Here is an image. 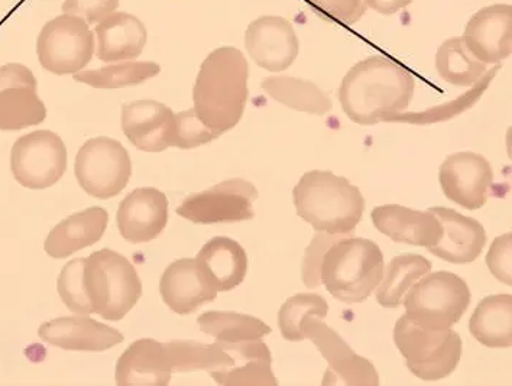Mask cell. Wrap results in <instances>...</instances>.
Returning a JSON list of instances; mask_svg holds the SVG:
<instances>
[{"mask_svg":"<svg viewBox=\"0 0 512 386\" xmlns=\"http://www.w3.org/2000/svg\"><path fill=\"white\" fill-rule=\"evenodd\" d=\"M298 217L316 232L353 236L364 216L365 199L345 177L330 171H309L293 190Z\"/></svg>","mask_w":512,"mask_h":386,"instance_id":"cell-3","label":"cell"},{"mask_svg":"<svg viewBox=\"0 0 512 386\" xmlns=\"http://www.w3.org/2000/svg\"><path fill=\"white\" fill-rule=\"evenodd\" d=\"M433 264L416 253L398 255L391 259L377 287V301L384 308H397L403 304L405 294L424 275L432 271Z\"/></svg>","mask_w":512,"mask_h":386,"instance_id":"cell-29","label":"cell"},{"mask_svg":"<svg viewBox=\"0 0 512 386\" xmlns=\"http://www.w3.org/2000/svg\"><path fill=\"white\" fill-rule=\"evenodd\" d=\"M196 262L209 284L222 293L239 287L248 272L245 249L230 238H213L204 243Z\"/></svg>","mask_w":512,"mask_h":386,"instance_id":"cell-26","label":"cell"},{"mask_svg":"<svg viewBox=\"0 0 512 386\" xmlns=\"http://www.w3.org/2000/svg\"><path fill=\"white\" fill-rule=\"evenodd\" d=\"M95 51V34L79 16H57L38 35V60L45 70L57 76L79 73L92 61Z\"/></svg>","mask_w":512,"mask_h":386,"instance_id":"cell-8","label":"cell"},{"mask_svg":"<svg viewBox=\"0 0 512 386\" xmlns=\"http://www.w3.org/2000/svg\"><path fill=\"white\" fill-rule=\"evenodd\" d=\"M439 180L447 199L463 209L478 210L489 199L494 171L484 155L463 151L446 158L440 167Z\"/></svg>","mask_w":512,"mask_h":386,"instance_id":"cell-14","label":"cell"},{"mask_svg":"<svg viewBox=\"0 0 512 386\" xmlns=\"http://www.w3.org/2000/svg\"><path fill=\"white\" fill-rule=\"evenodd\" d=\"M245 47L252 60L264 70L280 73L293 66L300 41L293 24L283 16H259L245 32Z\"/></svg>","mask_w":512,"mask_h":386,"instance_id":"cell-15","label":"cell"},{"mask_svg":"<svg viewBox=\"0 0 512 386\" xmlns=\"http://www.w3.org/2000/svg\"><path fill=\"white\" fill-rule=\"evenodd\" d=\"M405 316L427 330L452 329L471 304V290L452 272L421 277L405 294Z\"/></svg>","mask_w":512,"mask_h":386,"instance_id":"cell-7","label":"cell"},{"mask_svg":"<svg viewBox=\"0 0 512 386\" xmlns=\"http://www.w3.org/2000/svg\"><path fill=\"white\" fill-rule=\"evenodd\" d=\"M511 249L512 235L507 233V235L494 240L488 255H486V264H488L489 271L497 280L510 285V287L512 285Z\"/></svg>","mask_w":512,"mask_h":386,"instance_id":"cell-42","label":"cell"},{"mask_svg":"<svg viewBox=\"0 0 512 386\" xmlns=\"http://www.w3.org/2000/svg\"><path fill=\"white\" fill-rule=\"evenodd\" d=\"M233 355V365L210 376L223 386H278L272 372V356L268 346L259 340L226 343Z\"/></svg>","mask_w":512,"mask_h":386,"instance_id":"cell-27","label":"cell"},{"mask_svg":"<svg viewBox=\"0 0 512 386\" xmlns=\"http://www.w3.org/2000/svg\"><path fill=\"white\" fill-rule=\"evenodd\" d=\"M372 222L379 232L395 243L423 246L429 249L442 236V225L430 212L408 209L398 204L378 206L372 210Z\"/></svg>","mask_w":512,"mask_h":386,"instance_id":"cell-22","label":"cell"},{"mask_svg":"<svg viewBox=\"0 0 512 386\" xmlns=\"http://www.w3.org/2000/svg\"><path fill=\"white\" fill-rule=\"evenodd\" d=\"M329 313V304L317 294H297L288 298L278 313V326L281 334L288 342H301L304 340L301 326L306 317L316 316L326 319Z\"/></svg>","mask_w":512,"mask_h":386,"instance_id":"cell-36","label":"cell"},{"mask_svg":"<svg viewBox=\"0 0 512 386\" xmlns=\"http://www.w3.org/2000/svg\"><path fill=\"white\" fill-rule=\"evenodd\" d=\"M346 238L343 235H329V233L317 232L311 240L309 248L306 249L303 259V268H301V277L306 287L316 288L319 287L320 282V265H322V259L324 252L327 251L330 245L336 242V240Z\"/></svg>","mask_w":512,"mask_h":386,"instance_id":"cell-40","label":"cell"},{"mask_svg":"<svg viewBox=\"0 0 512 386\" xmlns=\"http://www.w3.org/2000/svg\"><path fill=\"white\" fill-rule=\"evenodd\" d=\"M160 73V64L152 61H123L97 70H81L74 74V80L93 89L110 90L138 86Z\"/></svg>","mask_w":512,"mask_h":386,"instance_id":"cell-34","label":"cell"},{"mask_svg":"<svg viewBox=\"0 0 512 386\" xmlns=\"http://www.w3.org/2000/svg\"><path fill=\"white\" fill-rule=\"evenodd\" d=\"M416 90L413 73L398 61L375 55L355 64L339 89L340 105L352 122L377 125L385 116L403 113Z\"/></svg>","mask_w":512,"mask_h":386,"instance_id":"cell-1","label":"cell"},{"mask_svg":"<svg viewBox=\"0 0 512 386\" xmlns=\"http://www.w3.org/2000/svg\"><path fill=\"white\" fill-rule=\"evenodd\" d=\"M84 265H86V258L73 259L64 265L58 277L57 288L68 310L80 316H89L93 310L84 288Z\"/></svg>","mask_w":512,"mask_h":386,"instance_id":"cell-37","label":"cell"},{"mask_svg":"<svg viewBox=\"0 0 512 386\" xmlns=\"http://www.w3.org/2000/svg\"><path fill=\"white\" fill-rule=\"evenodd\" d=\"M174 373L222 371L233 365V355L226 343L204 345L191 340H174L164 343Z\"/></svg>","mask_w":512,"mask_h":386,"instance_id":"cell-31","label":"cell"},{"mask_svg":"<svg viewBox=\"0 0 512 386\" xmlns=\"http://www.w3.org/2000/svg\"><path fill=\"white\" fill-rule=\"evenodd\" d=\"M249 66L235 47H220L204 58L193 89L194 112L223 135L241 122L248 102Z\"/></svg>","mask_w":512,"mask_h":386,"instance_id":"cell-2","label":"cell"},{"mask_svg":"<svg viewBox=\"0 0 512 386\" xmlns=\"http://www.w3.org/2000/svg\"><path fill=\"white\" fill-rule=\"evenodd\" d=\"M200 330L209 334L216 342L241 343L259 340L272 332L270 326L248 314L230 311H207L197 319Z\"/></svg>","mask_w":512,"mask_h":386,"instance_id":"cell-33","label":"cell"},{"mask_svg":"<svg viewBox=\"0 0 512 386\" xmlns=\"http://www.w3.org/2000/svg\"><path fill=\"white\" fill-rule=\"evenodd\" d=\"M108 222L109 214L102 207L73 214L51 230L44 243L45 252L51 258L64 259L89 248L103 238Z\"/></svg>","mask_w":512,"mask_h":386,"instance_id":"cell-25","label":"cell"},{"mask_svg":"<svg viewBox=\"0 0 512 386\" xmlns=\"http://www.w3.org/2000/svg\"><path fill=\"white\" fill-rule=\"evenodd\" d=\"M118 229L129 243H148L164 232L168 223V200L154 187L136 188L119 204Z\"/></svg>","mask_w":512,"mask_h":386,"instance_id":"cell-17","label":"cell"},{"mask_svg":"<svg viewBox=\"0 0 512 386\" xmlns=\"http://www.w3.org/2000/svg\"><path fill=\"white\" fill-rule=\"evenodd\" d=\"M121 0H64V14L79 16L86 24L97 25L119 8Z\"/></svg>","mask_w":512,"mask_h":386,"instance_id":"cell-41","label":"cell"},{"mask_svg":"<svg viewBox=\"0 0 512 386\" xmlns=\"http://www.w3.org/2000/svg\"><path fill=\"white\" fill-rule=\"evenodd\" d=\"M366 6L381 15H394L407 8L413 0H365Z\"/></svg>","mask_w":512,"mask_h":386,"instance_id":"cell-43","label":"cell"},{"mask_svg":"<svg viewBox=\"0 0 512 386\" xmlns=\"http://www.w3.org/2000/svg\"><path fill=\"white\" fill-rule=\"evenodd\" d=\"M258 190L242 178H232L216 184L203 193L191 194L178 206V216L196 225L236 223L255 217L254 201Z\"/></svg>","mask_w":512,"mask_h":386,"instance_id":"cell-12","label":"cell"},{"mask_svg":"<svg viewBox=\"0 0 512 386\" xmlns=\"http://www.w3.org/2000/svg\"><path fill=\"white\" fill-rule=\"evenodd\" d=\"M45 118L47 107L38 96L34 73L24 64L0 67V131H21Z\"/></svg>","mask_w":512,"mask_h":386,"instance_id":"cell-13","label":"cell"},{"mask_svg":"<svg viewBox=\"0 0 512 386\" xmlns=\"http://www.w3.org/2000/svg\"><path fill=\"white\" fill-rule=\"evenodd\" d=\"M429 212L442 225V236L429 248L434 256L458 265L471 264L479 258L486 245V232L478 220L446 207H432Z\"/></svg>","mask_w":512,"mask_h":386,"instance_id":"cell-19","label":"cell"},{"mask_svg":"<svg viewBox=\"0 0 512 386\" xmlns=\"http://www.w3.org/2000/svg\"><path fill=\"white\" fill-rule=\"evenodd\" d=\"M463 41L479 61L498 64L512 54V6L491 5L469 19Z\"/></svg>","mask_w":512,"mask_h":386,"instance_id":"cell-16","label":"cell"},{"mask_svg":"<svg viewBox=\"0 0 512 386\" xmlns=\"http://www.w3.org/2000/svg\"><path fill=\"white\" fill-rule=\"evenodd\" d=\"M499 66L491 68L486 71L485 76L482 77L478 83L473 84L472 90L453 102L446 103V105L432 107V109L424 110L421 113H394V115L385 116L384 122H405V123H416V125H427V123L443 122L450 118H456L460 113L468 110L469 107L475 105L478 102L479 97L482 93L488 89L495 74L498 73Z\"/></svg>","mask_w":512,"mask_h":386,"instance_id":"cell-35","label":"cell"},{"mask_svg":"<svg viewBox=\"0 0 512 386\" xmlns=\"http://www.w3.org/2000/svg\"><path fill=\"white\" fill-rule=\"evenodd\" d=\"M394 343L407 368L423 381H440L452 375L462 358V339L452 329L427 330L401 317L394 327Z\"/></svg>","mask_w":512,"mask_h":386,"instance_id":"cell-6","label":"cell"},{"mask_svg":"<svg viewBox=\"0 0 512 386\" xmlns=\"http://www.w3.org/2000/svg\"><path fill=\"white\" fill-rule=\"evenodd\" d=\"M11 170L25 188L44 190L57 184L67 170V148L51 131L21 136L11 152Z\"/></svg>","mask_w":512,"mask_h":386,"instance_id":"cell-10","label":"cell"},{"mask_svg":"<svg viewBox=\"0 0 512 386\" xmlns=\"http://www.w3.org/2000/svg\"><path fill=\"white\" fill-rule=\"evenodd\" d=\"M469 329L481 345L492 349L512 346L511 294L489 295L473 311Z\"/></svg>","mask_w":512,"mask_h":386,"instance_id":"cell-28","label":"cell"},{"mask_svg":"<svg viewBox=\"0 0 512 386\" xmlns=\"http://www.w3.org/2000/svg\"><path fill=\"white\" fill-rule=\"evenodd\" d=\"M95 37L97 58L105 63H121L144 53L148 31L135 15L113 12L96 25Z\"/></svg>","mask_w":512,"mask_h":386,"instance_id":"cell-23","label":"cell"},{"mask_svg":"<svg viewBox=\"0 0 512 386\" xmlns=\"http://www.w3.org/2000/svg\"><path fill=\"white\" fill-rule=\"evenodd\" d=\"M171 375L167 350L154 339L136 340L116 363L119 386H167Z\"/></svg>","mask_w":512,"mask_h":386,"instance_id":"cell-24","label":"cell"},{"mask_svg":"<svg viewBox=\"0 0 512 386\" xmlns=\"http://www.w3.org/2000/svg\"><path fill=\"white\" fill-rule=\"evenodd\" d=\"M322 320L309 316L301 326L304 340H311L329 363L322 385L378 386L379 375L375 366L368 359L356 355L339 333Z\"/></svg>","mask_w":512,"mask_h":386,"instance_id":"cell-11","label":"cell"},{"mask_svg":"<svg viewBox=\"0 0 512 386\" xmlns=\"http://www.w3.org/2000/svg\"><path fill=\"white\" fill-rule=\"evenodd\" d=\"M436 70L446 83L469 87L485 76L486 64L471 53L462 37H453L437 50Z\"/></svg>","mask_w":512,"mask_h":386,"instance_id":"cell-32","label":"cell"},{"mask_svg":"<svg viewBox=\"0 0 512 386\" xmlns=\"http://www.w3.org/2000/svg\"><path fill=\"white\" fill-rule=\"evenodd\" d=\"M162 301L180 316L194 313L197 308L216 300L217 291L200 271L196 259L173 262L160 281Z\"/></svg>","mask_w":512,"mask_h":386,"instance_id":"cell-21","label":"cell"},{"mask_svg":"<svg viewBox=\"0 0 512 386\" xmlns=\"http://www.w3.org/2000/svg\"><path fill=\"white\" fill-rule=\"evenodd\" d=\"M311 11L326 22L352 27L365 15V0H306Z\"/></svg>","mask_w":512,"mask_h":386,"instance_id":"cell-39","label":"cell"},{"mask_svg":"<svg viewBox=\"0 0 512 386\" xmlns=\"http://www.w3.org/2000/svg\"><path fill=\"white\" fill-rule=\"evenodd\" d=\"M261 86L272 99L298 112L323 116L333 107L329 94L311 81L275 76L262 80Z\"/></svg>","mask_w":512,"mask_h":386,"instance_id":"cell-30","label":"cell"},{"mask_svg":"<svg viewBox=\"0 0 512 386\" xmlns=\"http://www.w3.org/2000/svg\"><path fill=\"white\" fill-rule=\"evenodd\" d=\"M44 342L74 352H105L123 342V334L89 317H61L41 324Z\"/></svg>","mask_w":512,"mask_h":386,"instance_id":"cell-20","label":"cell"},{"mask_svg":"<svg viewBox=\"0 0 512 386\" xmlns=\"http://www.w3.org/2000/svg\"><path fill=\"white\" fill-rule=\"evenodd\" d=\"M384 267L377 243L349 236L336 240L324 252L320 282L342 303H364L377 290Z\"/></svg>","mask_w":512,"mask_h":386,"instance_id":"cell-4","label":"cell"},{"mask_svg":"<svg viewBox=\"0 0 512 386\" xmlns=\"http://www.w3.org/2000/svg\"><path fill=\"white\" fill-rule=\"evenodd\" d=\"M219 138L209 126L204 125L194 109L177 113L174 126L173 144L178 149H194L209 144Z\"/></svg>","mask_w":512,"mask_h":386,"instance_id":"cell-38","label":"cell"},{"mask_svg":"<svg viewBox=\"0 0 512 386\" xmlns=\"http://www.w3.org/2000/svg\"><path fill=\"white\" fill-rule=\"evenodd\" d=\"M84 288L93 314L122 320L138 303L142 284L134 265L121 253L102 249L86 258Z\"/></svg>","mask_w":512,"mask_h":386,"instance_id":"cell-5","label":"cell"},{"mask_svg":"<svg viewBox=\"0 0 512 386\" xmlns=\"http://www.w3.org/2000/svg\"><path fill=\"white\" fill-rule=\"evenodd\" d=\"M74 173L89 196L112 199L121 194L131 180V157L121 142L99 136L89 139L79 149Z\"/></svg>","mask_w":512,"mask_h":386,"instance_id":"cell-9","label":"cell"},{"mask_svg":"<svg viewBox=\"0 0 512 386\" xmlns=\"http://www.w3.org/2000/svg\"><path fill=\"white\" fill-rule=\"evenodd\" d=\"M176 115L164 103L138 100L122 107V129L139 151L162 152L173 144Z\"/></svg>","mask_w":512,"mask_h":386,"instance_id":"cell-18","label":"cell"}]
</instances>
